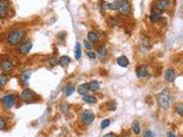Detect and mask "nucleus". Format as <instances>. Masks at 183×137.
<instances>
[{"instance_id": "6", "label": "nucleus", "mask_w": 183, "mask_h": 137, "mask_svg": "<svg viewBox=\"0 0 183 137\" xmlns=\"http://www.w3.org/2000/svg\"><path fill=\"white\" fill-rule=\"evenodd\" d=\"M1 102H2L4 106L6 108H10L15 104V96L13 94L5 95V96L1 98Z\"/></svg>"}, {"instance_id": "7", "label": "nucleus", "mask_w": 183, "mask_h": 137, "mask_svg": "<svg viewBox=\"0 0 183 137\" xmlns=\"http://www.w3.org/2000/svg\"><path fill=\"white\" fill-rule=\"evenodd\" d=\"M0 67L2 69L4 72H12V71L14 70V63H13L10 59L5 58V59L1 61V63H0Z\"/></svg>"}, {"instance_id": "30", "label": "nucleus", "mask_w": 183, "mask_h": 137, "mask_svg": "<svg viewBox=\"0 0 183 137\" xmlns=\"http://www.w3.org/2000/svg\"><path fill=\"white\" fill-rule=\"evenodd\" d=\"M110 125V120L109 119H105V120H103L102 122H101V129H105L107 127H109Z\"/></svg>"}, {"instance_id": "35", "label": "nucleus", "mask_w": 183, "mask_h": 137, "mask_svg": "<svg viewBox=\"0 0 183 137\" xmlns=\"http://www.w3.org/2000/svg\"><path fill=\"white\" fill-rule=\"evenodd\" d=\"M168 137H176L173 133H168Z\"/></svg>"}, {"instance_id": "14", "label": "nucleus", "mask_w": 183, "mask_h": 137, "mask_svg": "<svg viewBox=\"0 0 183 137\" xmlns=\"http://www.w3.org/2000/svg\"><path fill=\"white\" fill-rule=\"evenodd\" d=\"M82 101L85 102V103H88V104H95L97 100H96L95 96H93V95H84L82 96Z\"/></svg>"}, {"instance_id": "11", "label": "nucleus", "mask_w": 183, "mask_h": 137, "mask_svg": "<svg viewBox=\"0 0 183 137\" xmlns=\"http://www.w3.org/2000/svg\"><path fill=\"white\" fill-rule=\"evenodd\" d=\"M140 47L143 51H148L151 48V43L149 41V39L144 36H141V40H140Z\"/></svg>"}, {"instance_id": "10", "label": "nucleus", "mask_w": 183, "mask_h": 137, "mask_svg": "<svg viewBox=\"0 0 183 137\" xmlns=\"http://www.w3.org/2000/svg\"><path fill=\"white\" fill-rule=\"evenodd\" d=\"M136 75L139 78H146L149 77V67L146 65H141L136 69Z\"/></svg>"}, {"instance_id": "29", "label": "nucleus", "mask_w": 183, "mask_h": 137, "mask_svg": "<svg viewBox=\"0 0 183 137\" xmlns=\"http://www.w3.org/2000/svg\"><path fill=\"white\" fill-rule=\"evenodd\" d=\"M48 62H49V64H51V66H55V65L59 63V61L56 59V57H54V56H51L49 59H48Z\"/></svg>"}, {"instance_id": "20", "label": "nucleus", "mask_w": 183, "mask_h": 137, "mask_svg": "<svg viewBox=\"0 0 183 137\" xmlns=\"http://www.w3.org/2000/svg\"><path fill=\"white\" fill-rule=\"evenodd\" d=\"M73 92H74V86H73L72 84H69V85H66V87L64 88V94H65L66 97L71 96V95L73 94Z\"/></svg>"}, {"instance_id": "22", "label": "nucleus", "mask_w": 183, "mask_h": 137, "mask_svg": "<svg viewBox=\"0 0 183 137\" xmlns=\"http://www.w3.org/2000/svg\"><path fill=\"white\" fill-rule=\"evenodd\" d=\"M98 57L101 58V59H103V58L107 56V49H105V46H100L98 47Z\"/></svg>"}, {"instance_id": "26", "label": "nucleus", "mask_w": 183, "mask_h": 137, "mask_svg": "<svg viewBox=\"0 0 183 137\" xmlns=\"http://www.w3.org/2000/svg\"><path fill=\"white\" fill-rule=\"evenodd\" d=\"M8 82V78L5 75V74H0V88L5 86L6 84Z\"/></svg>"}, {"instance_id": "31", "label": "nucleus", "mask_w": 183, "mask_h": 137, "mask_svg": "<svg viewBox=\"0 0 183 137\" xmlns=\"http://www.w3.org/2000/svg\"><path fill=\"white\" fill-rule=\"evenodd\" d=\"M176 112H177L180 116H183V103L179 104V105L176 106Z\"/></svg>"}, {"instance_id": "21", "label": "nucleus", "mask_w": 183, "mask_h": 137, "mask_svg": "<svg viewBox=\"0 0 183 137\" xmlns=\"http://www.w3.org/2000/svg\"><path fill=\"white\" fill-rule=\"evenodd\" d=\"M74 56H76V59L81 58V46L78 42L76 43V47H74Z\"/></svg>"}, {"instance_id": "4", "label": "nucleus", "mask_w": 183, "mask_h": 137, "mask_svg": "<svg viewBox=\"0 0 183 137\" xmlns=\"http://www.w3.org/2000/svg\"><path fill=\"white\" fill-rule=\"evenodd\" d=\"M35 93L29 89V88H25V89H23V92L21 93V100H22L24 103H26V104H30V103H33L35 102Z\"/></svg>"}, {"instance_id": "34", "label": "nucleus", "mask_w": 183, "mask_h": 137, "mask_svg": "<svg viewBox=\"0 0 183 137\" xmlns=\"http://www.w3.org/2000/svg\"><path fill=\"white\" fill-rule=\"evenodd\" d=\"M103 137H116L115 134H112V133H110V134H107V135H104Z\"/></svg>"}, {"instance_id": "24", "label": "nucleus", "mask_w": 183, "mask_h": 137, "mask_svg": "<svg viewBox=\"0 0 183 137\" xmlns=\"http://www.w3.org/2000/svg\"><path fill=\"white\" fill-rule=\"evenodd\" d=\"M132 130L134 134H136V135H139L140 131H141V128H140V123L139 121H134L132 125Z\"/></svg>"}, {"instance_id": "16", "label": "nucleus", "mask_w": 183, "mask_h": 137, "mask_svg": "<svg viewBox=\"0 0 183 137\" xmlns=\"http://www.w3.org/2000/svg\"><path fill=\"white\" fill-rule=\"evenodd\" d=\"M117 63H118V65H119V66L126 67L127 65L129 64V61H128V58L126 57V56H120V57H118Z\"/></svg>"}, {"instance_id": "25", "label": "nucleus", "mask_w": 183, "mask_h": 137, "mask_svg": "<svg viewBox=\"0 0 183 137\" xmlns=\"http://www.w3.org/2000/svg\"><path fill=\"white\" fill-rule=\"evenodd\" d=\"M30 75H31V73L28 72V71H24V72L22 73V75H21V80H22L23 84H26V82L29 81Z\"/></svg>"}, {"instance_id": "5", "label": "nucleus", "mask_w": 183, "mask_h": 137, "mask_svg": "<svg viewBox=\"0 0 183 137\" xmlns=\"http://www.w3.org/2000/svg\"><path fill=\"white\" fill-rule=\"evenodd\" d=\"M95 119V114L89 111V110H85L82 113H81V120L85 125H90V123L94 121Z\"/></svg>"}, {"instance_id": "28", "label": "nucleus", "mask_w": 183, "mask_h": 137, "mask_svg": "<svg viewBox=\"0 0 183 137\" xmlns=\"http://www.w3.org/2000/svg\"><path fill=\"white\" fill-rule=\"evenodd\" d=\"M84 45H85L86 49H88V51H92V48H93V45H92V42H90V41H89L88 39L84 40Z\"/></svg>"}, {"instance_id": "12", "label": "nucleus", "mask_w": 183, "mask_h": 137, "mask_svg": "<svg viewBox=\"0 0 183 137\" xmlns=\"http://www.w3.org/2000/svg\"><path fill=\"white\" fill-rule=\"evenodd\" d=\"M168 5H169L168 0H157L156 4H154L156 8H157L158 10H160V12L166 10V9L168 8Z\"/></svg>"}, {"instance_id": "1", "label": "nucleus", "mask_w": 183, "mask_h": 137, "mask_svg": "<svg viewBox=\"0 0 183 137\" xmlns=\"http://www.w3.org/2000/svg\"><path fill=\"white\" fill-rule=\"evenodd\" d=\"M108 9L118 10L120 14L128 15L129 10H131V5H129L128 0H116L115 2L108 5Z\"/></svg>"}, {"instance_id": "18", "label": "nucleus", "mask_w": 183, "mask_h": 137, "mask_svg": "<svg viewBox=\"0 0 183 137\" xmlns=\"http://www.w3.org/2000/svg\"><path fill=\"white\" fill-rule=\"evenodd\" d=\"M88 87H89V90H92V92H97V90L100 89V82L96 81V80H93V81H90V82L88 84Z\"/></svg>"}, {"instance_id": "13", "label": "nucleus", "mask_w": 183, "mask_h": 137, "mask_svg": "<svg viewBox=\"0 0 183 137\" xmlns=\"http://www.w3.org/2000/svg\"><path fill=\"white\" fill-rule=\"evenodd\" d=\"M175 71H174V69H167L166 71H165V79L167 80L168 82H173L174 80H175Z\"/></svg>"}, {"instance_id": "27", "label": "nucleus", "mask_w": 183, "mask_h": 137, "mask_svg": "<svg viewBox=\"0 0 183 137\" xmlns=\"http://www.w3.org/2000/svg\"><path fill=\"white\" fill-rule=\"evenodd\" d=\"M6 127H7V123L5 121V119L0 116V130H5Z\"/></svg>"}, {"instance_id": "19", "label": "nucleus", "mask_w": 183, "mask_h": 137, "mask_svg": "<svg viewBox=\"0 0 183 137\" xmlns=\"http://www.w3.org/2000/svg\"><path fill=\"white\" fill-rule=\"evenodd\" d=\"M87 39L90 41L92 43H95L98 41V36L96 34L95 32H93V31H90V32H88L87 34Z\"/></svg>"}, {"instance_id": "9", "label": "nucleus", "mask_w": 183, "mask_h": 137, "mask_svg": "<svg viewBox=\"0 0 183 137\" xmlns=\"http://www.w3.org/2000/svg\"><path fill=\"white\" fill-rule=\"evenodd\" d=\"M9 1L8 0H0V17H5L8 14Z\"/></svg>"}, {"instance_id": "17", "label": "nucleus", "mask_w": 183, "mask_h": 137, "mask_svg": "<svg viewBox=\"0 0 183 137\" xmlns=\"http://www.w3.org/2000/svg\"><path fill=\"white\" fill-rule=\"evenodd\" d=\"M88 90H89L88 84H82V85H80V86L78 87V93H79V95H81V96L87 94Z\"/></svg>"}, {"instance_id": "3", "label": "nucleus", "mask_w": 183, "mask_h": 137, "mask_svg": "<svg viewBox=\"0 0 183 137\" xmlns=\"http://www.w3.org/2000/svg\"><path fill=\"white\" fill-rule=\"evenodd\" d=\"M157 100L158 103L162 108H169V103H171V97H169V92L168 89H164L161 93L158 94L157 96Z\"/></svg>"}, {"instance_id": "15", "label": "nucleus", "mask_w": 183, "mask_h": 137, "mask_svg": "<svg viewBox=\"0 0 183 137\" xmlns=\"http://www.w3.org/2000/svg\"><path fill=\"white\" fill-rule=\"evenodd\" d=\"M59 63L61 66H63V67H66L68 65L71 63V58L69 57V56H61L59 59Z\"/></svg>"}, {"instance_id": "33", "label": "nucleus", "mask_w": 183, "mask_h": 137, "mask_svg": "<svg viewBox=\"0 0 183 137\" xmlns=\"http://www.w3.org/2000/svg\"><path fill=\"white\" fill-rule=\"evenodd\" d=\"M152 136H154V134H152L150 130L146 131V134H144V137H152Z\"/></svg>"}, {"instance_id": "8", "label": "nucleus", "mask_w": 183, "mask_h": 137, "mask_svg": "<svg viewBox=\"0 0 183 137\" xmlns=\"http://www.w3.org/2000/svg\"><path fill=\"white\" fill-rule=\"evenodd\" d=\"M32 48V42L30 41H25V42H21L18 45V48H17V53L20 54H28Z\"/></svg>"}, {"instance_id": "32", "label": "nucleus", "mask_w": 183, "mask_h": 137, "mask_svg": "<svg viewBox=\"0 0 183 137\" xmlns=\"http://www.w3.org/2000/svg\"><path fill=\"white\" fill-rule=\"evenodd\" d=\"M87 56H88L89 58H90V59H95V58H96V54L94 53V51H87Z\"/></svg>"}, {"instance_id": "23", "label": "nucleus", "mask_w": 183, "mask_h": 137, "mask_svg": "<svg viewBox=\"0 0 183 137\" xmlns=\"http://www.w3.org/2000/svg\"><path fill=\"white\" fill-rule=\"evenodd\" d=\"M150 20H151L152 23H158L161 20V16L159 13H152L150 15Z\"/></svg>"}, {"instance_id": "2", "label": "nucleus", "mask_w": 183, "mask_h": 137, "mask_svg": "<svg viewBox=\"0 0 183 137\" xmlns=\"http://www.w3.org/2000/svg\"><path fill=\"white\" fill-rule=\"evenodd\" d=\"M24 36H25V31H23V30H14V31H12L7 36L6 41L10 46H16V45H20V43L22 42Z\"/></svg>"}]
</instances>
